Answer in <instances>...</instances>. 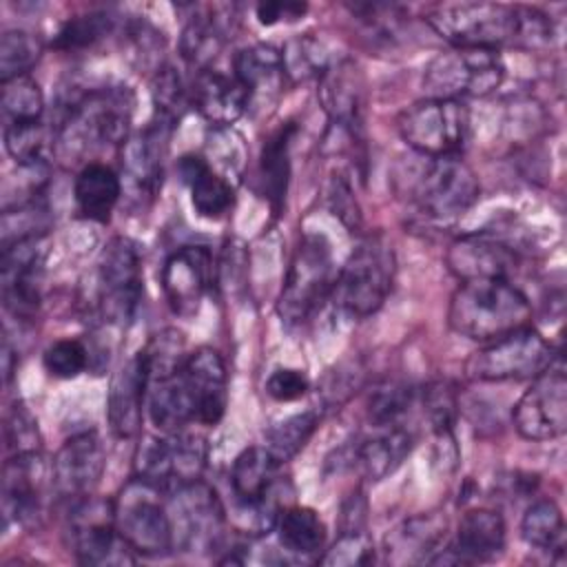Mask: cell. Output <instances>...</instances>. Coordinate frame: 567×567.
Segmentation results:
<instances>
[{"label":"cell","mask_w":567,"mask_h":567,"mask_svg":"<svg viewBox=\"0 0 567 567\" xmlns=\"http://www.w3.org/2000/svg\"><path fill=\"white\" fill-rule=\"evenodd\" d=\"M133 106L135 97L122 84L82 91L64 100L51 128L55 155L64 162H84L93 151L122 146L131 137Z\"/></svg>","instance_id":"obj_1"},{"label":"cell","mask_w":567,"mask_h":567,"mask_svg":"<svg viewBox=\"0 0 567 567\" xmlns=\"http://www.w3.org/2000/svg\"><path fill=\"white\" fill-rule=\"evenodd\" d=\"M394 179L399 195L432 221L458 219L481 195V184L461 155L425 157L414 153L408 164H401Z\"/></svg>","instance_id":"obj_2"},{"label":"cell","mask_w":567,"mask_h":567,"mask_svg":"<svg viewBox=\"0 0 567 567\" xmlns=\"http://www.w3.org/2000/svg\"><path fill=\"white\" fill-rule=\"evenodd\" d=\"M529 321L532 303L527 295L507 279L461 281L447 308L450 328L481 343L529 326Z\"/></svg>","instance_id":"obj_3"},{"label":"cell","mask_w":567,"mask_h":567,"mask_svg":"<svg viewBox=\"0 0 567 567\" xmlns=\"http://www.w3.org/2000/svg\"><path fill=\"white\" fill-rule=\"evenodd\" d=\"M394 272L396 255L390 239L381 233L363 235L337 270L330 299L341 315L365 319L385 303L392 292Z\"/></svg>","instance_id":"obj_4"},{"label":"cell","mask_w":567,"mask_h":567,"mask_svg":"<svg viewBox=\"0 0 567 567\" xmlns=\"http://www.w3.org/2000/svg\"><path fill=\"white\" fill-rule=\"evenodd\" d=\"M337 279L332 246L321 233H306L288 264L277 297V315L288 328H299L330 299Z\"/></svg>","instance_id":"obj_5"},{"label":"cell","mask_w":567,"mask_h":567,"mask_svg":"<svg viewBox=\"0 0 567 567\" xmlns=\"http://www.w3.org/2000/svg\"><path fill=\"white\" fill-rule=\"evenodd\" d=\"M505 80V62L498 49L450 47L436 53L423 69L425 97L465 100L494 93Z\"/></svg>","instance_id":"obj_6"},{"label":"cell","mask_w":567,"mask_h":567,"mask_svg":"<svg viewBox=\"0 0 567 567\" xmlns=\"http://www.w3.org/2000/svg\"><path fill=\"white\" fill-rule=\"evenodd\" d=\"M560 354L536 328L523 326L485 341L465 361V374L474 381H532Z\"/></svg>","instance_id":"obj_7"},{"label":"cell","mask_w":567,"mask_h":567,"mask_svg":"<svg viewBox=\"0 0 567 567\" xmlns=\"http://www.w3.org/2000/svg\"><path fill=\"white\" fill-rule=\"evenodd\" d=\"M425 20L450 47L501 49L518 38V4L445 2L430 9Z\"/></svg>","instance_id":"obj_8"},{"label":"cell","mask_w":567,"mask_h":567,"mask_svg":"<svg viewBox=\"0 0 567 567\" xmlns=\"http://www.w3.org/2000/svg\"><path fill=\"white\" fill-rule=\"evenodd\" d=\"M115 525L126 545L146 558L173 551L168 496L151 483L133 476L113 498Z\"/></svg>","instance_id":"obj_9"},{"label":"cell","mask_w":567,"mask_h":567,"mask_svg":"<svg viewBox=\"0 0 567 567\" xmlns=\"http://www.w3.org/2000/svg\"><path fill=\"white\" fill-rule=\"evenodd\" d=\"M206 441L188 430L159 432L146 436L135 450V476L157 487L162 494H173L195 481H202L206 467Z\"/></svg>","instance_id":"obj_10"},{"label":"cell","mask_w":567,"mask_h":567,"mask_svg":"<svg viewBox=\"0 0 567 567\" xmlns=\"http://www.w3.org/2000/svg\"><path fill=\"white\" fill-rule=\"evenodd\" d=\"M403 142L419 155H461L470 140V109L461 100L423 97L399 115Z\"/></svg>","instance_id":"obj_11"},{"label":"cell","mask_w":567,"mask_h":567,"mask_svg":"<svg viewBox=\"0 0 567 567\" xmlns=\"http://www.w3.org/2000/svg\"><path fill=\"white\" fill-rule=\"evenodd\" d=\"M173 551L210 554L226 549L228 518L215 489L195 481L168 494Z\"/></svg>","instance_id":"obj_12"},{"label":"cell","mask_w":567,"mask_h":567,"mask_svg":"<svg viewBox=\"0 0 567 567\" xmlns=\"http://www.w3.org/2000/svg\"><path fill=\"white\" fill-rule=\"evenodd\" d=\"M144 295L140 246L128 237L111 239L97 259V312L106 323L126 326L135 319Z\"/></svg>","instance_id":"obj_13"},{"label":"cell","mask_w":567,"mask_h":567,"mask_svg":"<svg viewBox=\"0 0 567 567\" xmlns=\"http://www.w3.org/2000/svg\"><path fill=\"white\" fill-rule=\"evenodd\" d=\"M66 534L73 556L82 565H131L137 558L117 532L113 501L91 494L71 503Z\"/></svg>","instance_id":"obj_14"},{"label":"cell","mask_w":567,"mask_h":567,"mask_svg":"<svg viewBox=\"0 0 567 567\" xmlns=\"http://www.w3.org/2000/svg\"><path fill=\"white\" fill-rule=\"evenodd\" d=\"M516 432L527 441H551L567 430V374L563 354L554 359L529 388L520 394L512 410Z\"/></svg>","instance_id":"obj_15"},{"label":"cell","mask_w":567,"mask_h":567,"mask_svg":"<svg viewBox=\"0 0 567 567\" xmlns=\"http://www.w3.org/2000/svg\"><path fill=\"white\" fill-rule=\"evenodd\" d=\"M55 494L51 463L35 452L11 454L2 465V516L4 525L38 527L47 496Z\"/></svg>","instance_id":"obj_16"},{"label":"cell","mask_w":567,"mask_h":567,"mask_svg":"<svg viewBox=\"0 0 567 567\" xmlns=\"http://www.w3.org/2000/svg\"><path fill=\"white\" fill-rule=\"evenodd\" d=\"M173 131L175 126L153 117V122L122 144V195L126 193L137 206L151 204L162 188L164 162Z\"/></svg>","instance_id":"obj_17"},{"label":"cell","mask_w":567,"mask_h":567,"mask_svg":"<svg viewBox=\"0 0 567 567\" xmlns=\"http://www.w3.org/2000/svg\"><path fill=\"white\" fill-rule=\"evenodd\" d=\"M44 237L20 239L2 246L0 281L2 303L18 321H31L42 303Z\"/></svg>","instance_id":"obj_18"},{"label":"cell","mask_w":567,"mask_h":567,"mask_svg":"<svg viewBox=\"0 0 567 567\" xmlns=\"http://www.w3.org/2000/svg\"><path fill=\"white\" fill-rule=\"evenodd\" d=\"M106 467V450L95 430L69 436L51 461L53 489L60 498L75 503L91 496Z\"/></svg>","instance_id":"obj_19"},{"label":"cell","mask_w":567,"mask_h":567,"mask_svg":"<svg viewBox=\"0 0 567 567\" xmlns=\"http://www.w3.org/2000/svg\"><path fill=\"white\" fill-rule=\"evenodd\" d=\"M213 252L202 244H188L173 250L162 266V290L171 310L179 317H193L213 288Z\"/></svg>","instance_id":"obj_20"},{"label":"cell","mask_w":567,"mask_h":567,"mask_svg":"<svg viewBox=\"0 0 567 567\" xmlns=\"http://www.w3.org/2000/svg\"><path fill=\"white\" fill-rule=\"evenodd\" d=\"M317 95L330 124L359 140L365 115V78L359 64L348 58L332 62L319 78Z\"/></svg>","instance_id":"obj_21"},{"label":"cell","mask_w":567,"mask_h":567,"mask_svg":"<svg viewBox=\"0 0 567 567\" xmlns=\"http://www.w3.org/2000/svg\"><path fill=\"white\" fill-rule=\"evenodd\" d=\"M447 268L461 281L507 279L518 270V250L489 233H472L454 239L445 255Z\"/></svg>","instance_id":"obj_22"},{"label":"cell","mask_w":567,"mask_h":567,"mask_svg":"<svg viewBox=\"0 0 567 567\" xmlns=\"http://www.w3.org/2000/svg\"><path fill=\"white\" fill-rule=\"evenodd\" d=\"M505 543L507 525L503 514L492 507H474L461 516L454 540L445 543V547L432 563H489L503 554Z\"/></svg>","instance_id":"obj_23"},{"label":"cell","mask_w":567,"mask_h":567,"mask_svg":"<svg viewBox=\"0 0 567 567\" xmlns=\"http://www.w3.org/2000/svg\"><path fill=\"white\" fill-rule=\"evenodd\" d=\"M148 359L144 348L117 368L106 392V421L117 439H131L140 432L148 396Z\"/></svg>","instance_id":"obj_24"},{"label":"cell","mask_w":567,"mask_h":567,"mask_svg":"<svg viewBox=\"0 0 567 567\" xmlns=\"http://www.w3.org/2000/svg\"><path fill=\"white\" fill-rule=\"evenodd\" d=\"M188 383L197 423L217 425L228 408V372L221 354L213 348H197L182 363Z\"/></svg>","instance_id":"obj_25"},{"label":"cell","mask_w":567,"mask_h":567,"mask_svg":"<svg viewBox=\"0 0 567 567\" xmlns=\"http://www.w3.org/2000/svg\"><path fill=\"white\" fill-rule=\"evenodd\" d=\"M416 445V432L410 423L372 427V434L359 439L348 452V465L368 481H383L396 472Z\"/></svg>","instance_id":"obj_26"},{"label":"cell","mask_w":567,"mask_h":567,"mask_svg":"<svg viewBox=\"0 0 567 567\" xmlns=\"http://www.w3.org/2000/svg\"><path fill=\"white\" fill-rule=\"evenodd\" d=\"M447 540V518L441 512H423L394 525L385 540L383 554L392 565L432 563Z\"/></svg>","instance_id":"obj_27"},{"label":"cell","mask_w":567,"mask_h":567,"mask_svg":"<svg viewBox=\"0 0 567 567\" xmlns=\"http://www.w3.org/2000/svg\"><path fill=\"white\" fill-rule=\"evenodd\" d=\"M190 106H195L215 128H228L250 106V93L233 73L210 66L195 73L190 84Z\"/></svg>","instance_id":"obj_28"},{"label":"cell","mask_w":567,"mask_h":567,"mask_svg":"<svg viewBox=\"0 0 567 567\" xmlns=\"http://www.w3.org/2000/svg\"><path fill=\"white\" fill-rule=\"evenodd\" d=\"M226 7H195L188 16L182 38H179V53L188 66L195 71L210 69L213 60L221 53L230 35V16L221 13Z\"/></svg>","instance_id":"obj_29"},{"label":"cell","mask_w":567,"mask_h":567,"mask_svg":"<svg viewBox=\"0 0 567 567\" xmlns=\"http://www.w3.org/2000/svg\"><path fill=\"white\" fill-rule=\"evenodd\" d=\"M182 182L190 193V204L199 217L219 219L235 204V186L228 177L219 175L210 159L199 153H186L177 162Z\"/></svg>","instance_id":"obj_30"},{"label":"cell","mask_w":567,"mask_h":567,"mask_svg":"<svg viewBox=\"0 0 567 567\" xmlns=\"http://www.w3.org/2000/svg\"><path fill=\"white\" fill-rule=\"evenodd\" d=\"M73 199L80 217L106 224L122 199V177L109 164L86 162L75 175Z\"/></svg>","instance_id":"obj_31"},{"label":"cell","mask_w":567,"mask_h":567,"mask_svg":"<svg viewBox=\"0 0 567 567\" xmlns=\"http://www.w3.org/2000/svg\"><path fill=\"white\" fill-rule=\"evenodd\" d=\"M297 133V124L286 122L261 146L257 179L259 193L268 199L272 215H281L286 206V193L290 182V144Z\"/></svg>","instance_id":"obj_32"},{"label":"cell","mask_w":567,"mask_h":567,"mask_svg":"<svg viewBox=\"0 0 567 567\" xmlns=\"http://www.w3.org/2000/svg\"><path fill=\"white\" fill-rule=\"evenodd\" d=\"M279 547L299 558L315 556L326 545V525L321 516L306 505H288L279 512L275 523Z\"/></svg>","instance_id":"obj_33"},{"label":"cell","mask_w":567,"mask_h":567,"mask_svg":"<svg viewBox=\"0 0 567 567\" xmlns=\"http://www.w3.org/2000/svg\"><path fill=\"white\" fill-rule=\"evenodd\" d=\"M520 536L529 547L538 551L563 556L567 545V529L556 501L538 498L529 503L520 518Z\"/></svg>","instance_id":"obj_34"},{"label":"cell","mask_w":567,"mask_h":567,"mask_svg":"<svg viewBox=\"0 0 567 567\" xmlns=\"http://www.w3.org/2000/svg\"><path fill=\"white\" fill-rule=\"evenodd\" d=\"M233 75L246 86L250 100L261 91H272L284 80L281 51L272 44L244 47L233 58Z\"/></svg>","instance_id":"obj_35"},{"label":"cell","mask_w":567,"mask_h":567,"mask_svg":"<svg viewBox=\"0 0 567 567\" xmlns=\"http://www.w3.org/2000/svg\"><path fill=\"white\" fill-rule=\"evenodd\" d=\"M330 64L332 60L328 55L326 44L310 33L288 40L286 47L281 49L284 78H288L295 84L319 80Z\"/></svg>","instance_id":"obj_36"},{"label":"cell","mask_w":567,"mask_h":567,"mask_svg":"<svg viewBox=\"0 0 567 567\" xmlns=\"http://www.w3.org/2000/svg\"><path fill=\"white\" fill-rule=\"evenodd\" d=\"M414 408H419V390L388 381L372 390L368 399V421L372 427L408 423Z\"/></svg>","instance_id":"obj_37"},{"label":"cell","mask_w":567,"mask_h":567,"mask_svg":"<svg viewBox=\"0 0 567 567\" xmlns=\"http://www.w3.org/2000/svg\"><path fill=\"white\" fill-rule=\"evenodd\" d=\"M115 31V18L109 11H89L66 18L55 31L51 47L58 51H84Z\"/></svg>","instance_id":"obj_38"},{"label":"cell","mask_w":567,"mask_h":567,"mask_svg":"<svg viewBox=\"0 0 567 567\" xmlns=\"http://www.w3.org/2000/svg\"><path fill=\"white\" fill-rule=\"evenodd\" d=\"M321 421V414L317 410H303L297 414L286 416L284 421L275 423L266 432V450L272 454V458L281 465L297 456L301 447L310 441L317 425Z\"/></svg>","instance_id":"obj_39"},{"label":"cell","mask_w":567,"mask_h":567,"mask_svg":"<svg viewBox=\"0 0 567 567\" xmlns=\"http://www.w3.org/2000/svg\"><path fill=\"white\" fill-rule=\"evenodd\" d=\"M4 124H27L42 122L44 95L40 84L31 75H18L2 82L0 97Z\"/></svg>","instance_id":"obj_40"},{"label":"cell","mask_w":567,"mask_h":567,"mask_svg":"<svg viewBox=\"0 0 567 567\" xmlns=\"http://www.w3.org/2000/svg\"><path fill=\"white\" fill-rule=\"evenodd\" d=\"M151 100L155 117L177 126L190 106V86H186L182 75L171 64H162L151 80Z\"/></svg>","instance_id":"obj_41"},{"label":"cell","mask_w":567,"mask_h":567,"mask_svg":"<svg viewBox=\"0 0 567 567\" xmlns=\"http://www.w3.org/2000/svg\"><path fill=\"white\" fill-rule=\"evenodd\" d=\"M42 55V42L27 29H7L0 35V82L29 75Z\"/></svg>","instance_id":"obj_42"},{"label":"cell","mask_w":567,"mask_h":567,"mask_svg":"<svg viewBox=\"0 0 567 567\" xmlns=\"http://www.w3.org/2000/svg\"><path fill=\"white\" fill-rule=\"evenodd\" d=\"M49 142L53 151V133H49L42 122L4 124V148L18 162V166L49 164Z\"/></svg>","instance_id":"obj_43"},{"label":"cell","mask_w":567,"mask_h":567,"mask_svg":"<svg viewBox=\"0 0 567 567\" xmlns=\"http://www.w3.org/2000/svg\"><path fill=\"white\" fill-rule=\"evenodd\" d=\"M419 408L439 439L452 436L456 419V392L450 381H434L419 390Z\"/></svg>","instance_id":"obj_44"},{"label":"cell","mask_w":567,"mask_h":567,"mask_svg":"<svg viewBox=\"0 0 567 567\" xmlns=\"http://www.w3.org/2000/svg\"><path fill=\"white\" fill-rule=\"evenodd\" d=\"M42 365L55 379H75L91 365V350L80 339H58L42 352Z\"/></svg>","instance_id":"obj_45"},{"label":"cell","mask_w":567,"mask_h":567,"mask_svg":"<svg viewBox=\"0 0 567 567\" xmlns=\"http://www.w3.org/2000/svg\"><path fill=\"white\" fill-rule=\"evenodd\" d=\"M374 560V545L365 529L341 532L339 538L319 558L321 565H368Z\"/></svg>","instance_id":"obj_46"},{"label":"cell","mask_w":567,"mask_h":567,"mask_svg":"<svg viewBox=\"0 0 567 567\" xmlns=\"http://www.w3.org/2000/svg\"><path fill=\"white\" fill-rule=\"evenodd\" d=\"M326 202H328V208L334 217H339V221L348 228V230H359L361 224H363V215H361V208H359V202L354 197V190H352V184L350 179L343 175V173H334L330 175L328 179V186H326Z\"/></svg>","instance_id":"obj_47"},{"label":"cell","mask_w":567,"mask_h":567,"mask_svg":"<svg viewBox=\"0 0 567 567\" xmlns=\"http://www.w3.org/2000/svg\"><path fill=\"white\" fill-rule=\"evenodd\" d=\"M4 441L11 454L40 450V432L33 414L22 403H13L4 419Z\"/></svg>","instance_id":"obj_48"},{"label":"cell","mask_w":567,"mask_h":567,"mask_svg":"<svg viewBox=\"0 0 567 567\" xmlns=\"http://www.w3.org/2000/svg\"><path fill=\"white\" fill-rule=\"evenodd\" d=\"M310 390V379L297 368H275L266 379V394L279 403L301 399Z\"/></svg>","instance_id":"obj_49"},{"label":"cell","mask_w":567,"mask_h":567,"mask_svg":"<svg viewBox=\"0 0 567 567\" xmlns=\"http://www.w3.org/2000/svg\"><path fill=\"white\" fill-rule=\"evenodd\" d=\"M124 40L131 47V55L142 60V64H148L162 44V33L146 20H131L124 27Z\"/></svg>","instance_id":"obj_50"},{"label":"cell","mask_w":567,"mask_h":567,"mask_svg":"<svg viewBox=\"0 0 567 567\" xmlns=\"http://www.w3.org/2000/svg\"><path fill=\"white\" fill-rule=\"evenodd\" d=\"M308 11V4L303 2H259L255 7V16L257 22L264 27H272L279 22H295L299 18H303Z\"/></svg>","instance_id":"obj_51"}]
</instances>
